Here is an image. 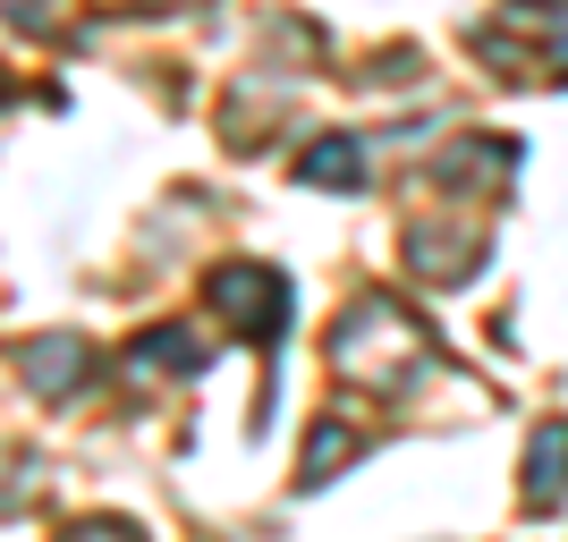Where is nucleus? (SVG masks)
<instances>
[{"label":"nucleus","mask_w":568,"mask_h":542,"mask_svg":"<svg viewBox=\"0 0 568 542\" xmlns=\"http://www.w3.org/2000/svg\"><path fill=\"white\" fill-rule=\"evenodd\" d=\"M213 365V339H195L187 323H153L128 348V374H204Z\"/></svg>","instance_id":"7"},{"label":"nucleus","mask_w":568,"mask_h":542,"mask_svg":"<svg viewBox=\"0 0 568 542\" xmlns=\"http://www.w3.org/2000/svg\"><path fill=\"white\" fill-rule=\"evenodd\" d=\"M356 449H365V441H356V432L339 425V416H323V425L306 432V474H297V483H306V492H314V483H332V474L348 467Z\"/></svg>","instance_id":"8"},{"label":"nucleus","mask_w":568,"mask_h":542,"mask_svg":"<svg viewBox=\"0 0 568 542\" xmlns=\"http://www.w3.org/2000/svg\"><path fill=\"white\" fill-rule=\"evenodd\" d=\"M60 542H144V534H136L128 518H77V525H69Z\"/></svg>","instance_id":"10"},{"label":"nucleus","mask_w":568,"mask_h":542,"mask_svg":"<svg viewBox=\"0 0 568 542\" xmlns=\"http://www.w3.org/2000/svg\"><path fill=\"white\" fill-rule=\"evenodd\" d=\"M332 365L348 381H374V390H407L425 374V330L407 323L390 297H356L332 323Z\"/></svg>","instance_id":"1"},{"label":"nucleus","mask_w":568,"mask_h":542,"mask_svg":"<svg viewBox=\"0 0 568 542\" xmlns=\"http://www.w3.org/2000/svg\"><path fill=\"white\" fill-rule=\"evenodd\" d=\"M560 500H568V416H551V425H535V441H526V509L551 518Z\"/></svg>","instance_id":"5"},{"label":"nucleus","mask_w":568,"mask_h":542,"mask_svg":"<svg viewBox=\"0 0 568 542\" xmlns=\"http://www.w3.org/2000/svg\"><path fill=\"white\" fill-rule=\"evenodd\" d=\"M484 170H518V144H509V136H484V144L442 153V187H467V178H484Z\"/></svg>","instance_id":"9"},{"label":"nucleus","mask_w":568,"mask_h":542,"mask_svg":"<svg viewBox=\"0 0 568 542\" xmlns=\"http://www.w3.org/2000/svg\"><path fill=\"white\" fill-rule=\"evenodd\" d=\"M374 178V162H365V136H314L306 153H297V187H332V195H356Z\"/></svg>","instance_id":"6"},{"label":"nucleus","mask_w":568,"mask_h":542,"mask_svg":"<svg viewBox=\"0 0 568 542\" xmlns=\"http://www.w3.org/2000/svg\"><path fill=\"white\" fill-rule=\"evenodd\" d=\"M204 297H213V314L237 323V339H255L263 356L281 348L288 306H297L288 272H272V263H221V272H204Z\"/></svg>","instance_id":"2"},{"label":"nucleus","mask_w":568,"mask_h":542,"mask_svg":"<svg viewBox=\"0 0 568 542\" xmlns=\"http://www.w3.org/2000/svg\"><path fill=\"white\" fill-rule=\"evenodd\" d=\"M407 263H416V280H433V288H467L475 272H484V229H458V237L416 229L407 237Z\"/></svg>","instance_id":"4"},{"label":"nucleus","mask_w":568,"mask_h":542,"mask_svg":"<svg viewBox=\"0 0 568 542\" xmlns=\"http://www.w3.org/2000/svg\"><path fill=\"white\" fill-rule=\"evenodd\" d=\"M509 9H526V18H551V9H568V0H509Z\"/></svg>","instance_id":"11"},{"label":"nucleus","mask_w":568,"mask_h":542,"mask_svg":"<svg viewBox=\"0 0 568 542\" xmlns=\"http://www.w3.org/2000/svg\"><path fill=\"white\" fill-rule=\"evenodd\" d=\"M18 381L34 390V399H77V390L94 381V339H77V330L26 339V348H18Z\"/></svg>","instance_id":"3"}]
</instances>
